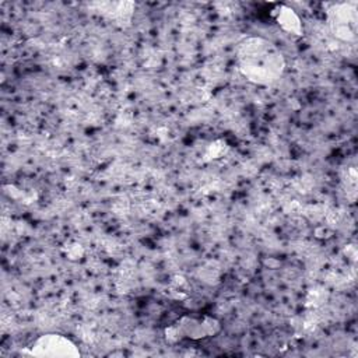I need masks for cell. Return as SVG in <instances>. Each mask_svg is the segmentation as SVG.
Wrapping results in <instances>:
<instances>
[{"label":"cell","mask_w":358,"mask_h":358,"mask_svg":"<svg viewBox=\"0 0 358 358\" xmlns=\"http://www.w3.org/2000/svg\"><path fill=\"white\" fill-rule=\"evenodd\" d=\"M236 62L242 76L260 85L275 83L285 69L284 56L275 45L257 36L246 38L239 43Z\"/></svg>","instance_id":"cell-1"},{"label":"cell","mask_w":358,"mask_h":358,"mask_svg":"<svg viewBox=\"0 0 358 358\" xmlns=\"http://www.w3.org/2000/svg\"><path fill=\"white\" fill-rule=\"evenodd\" d=\"M29 354L36 357H76L80 355L76 344L56 333H49L38 337L29 345Z\"/></svg>","instance_id":"cell-2"},{"label":"cell","mask_w":358,"mask_h":358,"mask_svg":"<svg viewBox=\"0 0 358 358\" xmlns=\"http://www.w3.org/2000/svg\"><path fill=\"white\" fill-rule=\"evenodd\" d=\"M330 25L336 36L343 41H352L355 38L357 15L355 10L350 8L345 3L336 4L330 11Z\"/></svg>","instance_id":"cell-3"},{"label":"cell","mask_w":358,"mask_h":358,"mask_svg":"<svg viewBox=\"0 0 358 358\" xmlns=\"http://www.w3.org/2000/svg\"><path fill=\"white\" fill-rule=\"evenodd\" d=\"M220 329V324L213 317H185L182 319L176 326L171 327V330H173L176 333L178 337H180V334L189 337V338H203L207 336H211L214 333H217Z\"/></svg>","instance_id":"cell-4"},{"label":"cell","mask_w":358,"mask_h":358,"mask_svg":"<svg viewBox=\"0 0 358 358\" xmlns=\"http://www.w3.org/2000/svg\"><path fill=\"white\" fill-rule=\"evenodd\" d=\"M274 13V18L277 21V24L287 32L294 34V35H302V24L301 20L298 17V14L287 7V6H277L275 10H273Z\"/></svg>","instance_id":"cell-5"}]
</instances>
